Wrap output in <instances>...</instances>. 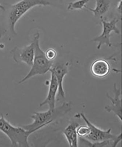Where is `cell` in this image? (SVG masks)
<instances>
[{
	"mask_svg": "<svg viewBox=\"0 0 122 147\" xmlns=\"http://www.w3.org/2000/svg\"><path fill=\"white\" fill-rule=\"evenodd\" d=\"M70 63L69 62H60L53 64L49 71L53 72L57 78L58 84L56 101L62 102L65 98V93L64 91L63 82L65 76L69 72Z\"/></svg>",
	"mask_w": 122,
	"mask_h": 147,
	"instance_id": "cell-7",
	"label": "cell"
},
{
	"mask_svg": "<svg viewBox=\"0 0 122 147\" xmlns=\"http://www.w3.org/2000/svg\"><path fill=\"white\" fill-rule=\"evenodd\" d=\"M0 131L9 138L11 146L14 147H29L28 138L34 131L26 130L21 127L14 126L1 115L0 117Z\"/></svg>",
	"mask_w": 122,
	"mask_h": 147,
	"instance_id": "cell-4",
	"label": "cell"
},
{
	"mask_svg": "<svg viewBox=\"0 0 122 147\" xmlns=\"http://www.w3.org/2000/svg\"><path fill=\"white\" fill-rule=\"evenodd\" d=\"M0 9L1 10H3V11H5V9L3 5L0 4Z\"/></svg>",
	"mask_w": 122,
	"mask_h": 147,
	"instance_id": "cell-18",
	"label": "cell"
},
{
	"mask_svg": "<svg viewBox=\"0 0 122 147\" xmlns=\"http://www.w3.org/2000/svg\"><path fill=\"white\" fill-rule=\"evenodd\" d=\"M71 102H64L61 106L53 109H48L43 112H35L31 115L33 121L31 124L25 125L21 127L27 131L34 132L48 125L63 117L70 112L72 108Z\"/></svg>",
	"mask_w": 122,
	"mask_h": 147,
	"instance_id": "cell-1",
	"label": "cell"
},
{
	"mask_svg": "<svg viewBox=\"0 0 122 147\" xmlns=\"http://www.w3.org/2000/svg\"><path fill=\"white\" fill-rule=\"evenodd\" d=\"M50 72L51 77L49 89L46 99L40 103V107L48 105L49 109H53L56 107V96L58 89V84L57 78L54 73Z\"/></svg>",
	"mask_w": 122,
	"mask_h": 147,
	"instance_id": "cell-10",
	"label": "cell"
},
{
	"mask_svg": "<svg viewBox=\"0 0 122 147\" xmlns=\"http://www.w3.org/2000/svg\"><path fill=\"white\" fill-rule=\"evenodd\" d=\"M45 54L46 57L50 61H53L57 57V52L53 48L48 49L46 51Z\"/></svg>",
	"mask_w": 122,
	"mask_h": 147,
	"instance_id": "cell-16",
	"label": "cell"
},
{
	"mask_svg": "<svg viewBox=\"0 0 122 147\" xmlns=\"http://www.w3.org/2000/svg\"><path fill=\"white\" fill-rule=\"evenodd\" d=\"M35 54L33 62L29 72L19 81V84L23 83L35 76L43 75L49 71L54 64L53 61H50L46 57L45 52L41 48L39 44L40 34L37 33L34 37Z\"/></svg>",
	"mask_w": 122,
	"mask_h": 147,
	"instance_id": "cell-3",
	"label": "cell"
},
{
	"mask_svg": "<svg viewBox=\"0 0 122 147\" xmlns=\"http://www.w3.org/2000/svg\"><path fill=\"white\" fill-rule=\"evenodd\" d=\"M100 18L103 26V31L100 35L91 40L92 41L98 42V44L97 49L98 50L100 49L102 46L104 45L108 47H111L112 44L110 41L111 32H114L117 35L120 34V30L116 26L117 24L119 22V20L117 18H114L110 22L105 20L103 17Z\"/></svg>",
	"mask_w": 122,
	"mask_h": 147,
	"instance_id": "cell-6",
	"label": "cell"
},
{
	"mask_svg": "<svg viewBox=\"0 0 122 147\" xmlns=\"http://www.w3.org/2000/svg\"><path fill=\"white\" fill-rule=\"evenodd\" d=\"M80 124L76 121L71 122L64 130L63 134L67 140L69 146L72 147L78 146V136L77 129Z\"/></svg>",
	"mask_w": 122,
	"mask_h": 147,
	"instance_id": "cell-12",
	"label": "cell"
},
{
	"mask_svg": "<svg viewBox=\"0 0 122 147\" xmlns=\"http://www.w3.org/2000/svg\"><path fill=\"white\" fill-rule=\"evenodd\" d=\"M96 6L94 9L85 6V8L89 11L92 12L95 18L103 17V16L109 10L111 7V0H95Z\"/></svg>",
	"mask_w": 122,
	"mask_h": 147,
	"instance_id": "cell-13",
	"label": "cell"
},
{
	"mask_svg": "<svg viewBox=\"0 0 122 147\" xmlns=\"http://www.w3.org/2000/svg\"><path fill=\"white\" fill-rule=\"evenodd\" d=\"M11 53L13 58L15 62H23L28 65L32 66L35 54L34 44L33 41L29 45L22 48L15 47L12 50Z\"/></svg>",
	"mask_w": 122,
	"mask_h": 147,
	"instance_id": "cell-8",
	"label": "cell"
},
{
	"mask_svg": "<svg viewBox=\"0 0 122 147\" xmlns=\"http://www.w3.org/2000/svg\"><path fill=\"white\" fill-rule=\"evenodd\" d=\"M90 132V128L87 125H79L77 129V133L78 137L85 138Z\"/></svg>",
	"mask_w": 122,
	"mask_h": 147,
	"instance_id": "cell-15",
	"label": "cell"
},
{
	"mask_svg": "<svg viewBox=\"0 0 122 147\" xmlns=\"http://www.w3.org/2000/svg\"><path fill=\"white\" fill-rule=\"evenodd\" d=\"M90 0H77V1L69 3L67 7L69 10H82L86 6V4Z\"/></svg>",
	"mask_w": 122,
	"mask_h": 147,
	"instance_id": "cell-14",
	"label": "cell"
},
{
	"mask_svg": "<svg viewBox=\"0 0 122 147\" xmlns=\"http://www.w3.org/2000/svg\"><path fill=\"white\" fill-rule=\"evenodd\" d=\"M114 97H111L108 93L106 94V96L111 101V103L109 105L106 106L105 109L108 112H113L122 123L121 90L118 88L115 83L114 85Z\"/></svg>",
	"mask_w": 122,
	"mask_h": 147,
	"instance_id": "cell-9",
	"label": "cell"
},
{
	"mask_svg": "<svg viewBox=\"0 0 122 147\" xmlns=\"http://www.w3.org/2000/svg\"><path fill=\"white\" fill-rule=\"evenodd\" d=\"M90 69L92 74L94 77L103 78L109 74L111 66L107 60L104 59H98L92 63Z\"/></svg>",
	"mask_w": 122,
	"mask_h": 147,
	"instance_id": "cell-11",
	"label": "cell"
},
{
	"mask_svg": "<svg viewBox=\"0 0 122 147\" xmlns=\"http://www.w3.org/2000/svg\"><path fill=\"white\" fill-rule=\"evenodd\" d=\"M52 5L47 0H21L11 5L8 12L6 32L9 31L12 34L17 35L15 25L27 12L36 6H48Z\"/></svg>",
	"mask_w": 122,
	"mask_h": 147,
	"instance_id": "cell-2",
	"label": "cell"
},
{
	"mask_svg": "<svg viewBox=\"0 0 122 147\" xmlns=\"http://www.w3.org/2000/svg\"><path fill=\"white\" fill-rule=\"evenodd\" d=\"M117 9L120 14L122 13V0H120L118 2L117 6Z\"/></svg>",
	"mask_w": 122,
	"mask_h": 147,
	"instance_id": "cell-17",
	"label": "cell"
},
{
	"mask_svg": "<svg viewBox=\"0 0 122 147\" xmlns=\"http://www.w3.org/2000/svg\"><path fill=\"white\" fill-rule=\"evenodd\" d=\"M80 115L90 129V134L84 138L92 143L101 142L107 140H113L115 147L117 146L118 144L121 141V132L118 135L113 134L111 133V129L105 130L96 126L87 119L83 113H80Z\"/></svg>",
	"mask_w": 122,
	"mask_h": 147,
	"instance_id": "cell-5",
	"label": "cell"
}]
</instances>
